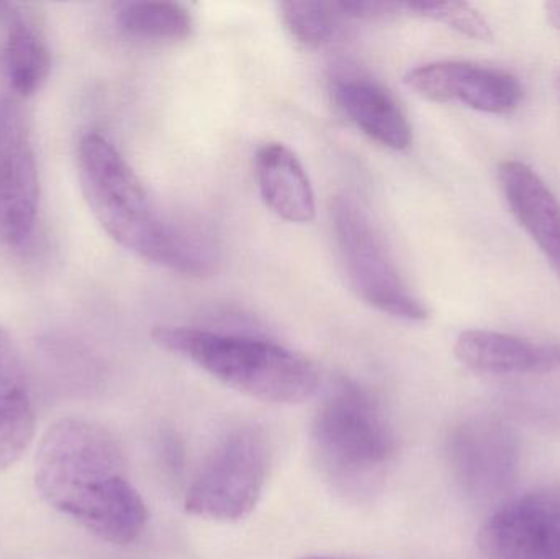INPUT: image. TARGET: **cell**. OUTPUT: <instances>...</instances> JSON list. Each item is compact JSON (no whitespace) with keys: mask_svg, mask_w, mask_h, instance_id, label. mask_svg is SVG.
Wrapping results in <instances>:
<instances>
[{"mask_svg":"<svg viewBox=\"0 0 560 559\" xmlns=\"http://www.w3.org/2000/svg\"><path fill=\"white\" fill-rule=\"evenodd\" d=\"M35 486L49 508L117 547L138 540L150 517L128 481L120 443L88 420L69 417L46 430L35 456Z\"/></svg>","mask_w":560,"mask_h":559,"instance_id":"cell-1","label":"cell"},{"mask_svg":"<svg viewBox=\"0 0 560 559\" xmlns=\"http://www.w3.org/2000/svg\"><path fill=\"white\" fill-rule=\"evenodd\" d=\"M79 180L89 209L112 240L140 258L187 276H203L213 259L199 235L161 219L150 194L120 151L101 133L82 137Z\"/></svg>","mask_w":560,"mask_h":559,"instance_id":"cell-2","label":"cell"},{"mask_svg":"<svg viewBox=\"0 0 560 559\" xmlns=\"http://www.w3.org/2000/svg\"><path fill=\"white\" fill-rule=\"evenodd\" d=\"M153 340L225 386L262 403H305L322 386V374L312 360L266 338L161 325L154 328Z\"/></svg>","mask_w":560,"mask_h":559,"instance_id":"cell-3","label":"cell"},{"mask_svg":"<svg viewBox=\"0 0 560 559\" xmlns=\"http://www.w3.org/2000/svg\"><path fill=\"white\" fill-rule=\"evenodd\" d=\"M312 449L319 473L332 489L361 499L377 491L387 475L397 439L382 404L361 384H332L312 426Z\"/></svg>","mask_w":560,"mask_h":559,"instance_id":"cell-4","label":"cell"},{"mask_svg":"<svg viewBox=\"0 0 560 559\" xmlns=\"http://www.w3.org/2000/svg\"><path fill=\"white\" fill-rule=\"evenodd\" d=\"M331 230L346 281L355 298L398 321L423 322L430 317L427 305L398 275L381 235L354 199H335Z\"/></svg>","mask_w":560,"mask_h":559,"instance_id":"cell-5","label":"cell"},{"mask_svg":"<svg viewBox=\"0 0 560 559\" xmlns=\"http://www.w3.org/2000/svg\"><path fill=\"white\" fill-rule=\"evenodd\" d=\"M269 469L271 446L265 432L255 427L233 430L194 479L184 509L206 521H242L261 501Z\"/></svg>","mask_w":560,"mask_h":559,"instance_id":"cell-6","label":"cell"},{"mask_svg":"<svg viewBox=\"0 0 560 559\" xmlns=\"http://www.w3.org/2000/svg\"><path fill=\"white\" fill-rule=\"evenodd\" d=\"M39 179L25 115L15 101L0 98V245H23L38 216Z\"/></svg>","mask_w":560,"mask_h":559,"instance_id":"cell-7","label":"cell"},{"mask_svg":"<svg viewBox=\"0 0 560 559\" xmlns=\"http://www.w3.org/2000/svg\"><path fill=\"white\" fill-rule=\"evenodd\" d=\"M450 462L464 491L480 501H492L516 481L518 436L502 420L472 417L451 433Z\"/></svg>","mask_w":560,"mask_h":559,"instance_id":"cell-8","label":"cell"},{"mask_svg":"<svg viewBox=\"0 0 560 559\" xmlns=\"http://www.w3.org/2000/svg\"><path fill=\"white\" fill-rule=\"evenodd\" d=\"M487 559H560V488L503 502L479 535Z\"/></svg>","mask_w":560,"mask_h":559,"instance_id":"cell-9","label":"cell"},{"mask_svg":"<svg viewBox=\"0 0 560 559\" xmlns=\"http://www.w3.org/2000/svg\"><path fill=\"white\" fill-rule=\"evenodd\" d=\"M408 89L431 102L460 104L492 115L518 110L525 97L522 82L512 72L470 61H434L410 69Z\"/></svg>","mask_w":560,"mask_h":559,"instance_id":"cell-10","label":"cell"},{"mask_svg":"<svg viewBox=\"0 0 560 559\" xmlns=\"http://www.w3.org/2000/svg\"><path fill=\"white\" fill-rule=\"evenodd\" d=\"M499 180L506 203L560 279V202L538 173L522 161H503Z\"/></svg>","mask_w":560,"mask_h":559,"instance_id":"cell-11","label":"cell"},{"mask_svg":"<svg viewBox=\"0 0 560 559\" xmlns=\"http://www.w3.org/2000/svg\"><path fill=\"white\" fill-rule=\"evenodd\" d=\"M332 97L339 110L375 143L392 151H404L413 141L410 121L398 102L371 79L336 78Z\"/></svg>","mask_w":560,"mask_h":559,"instance_id":"cell-12","label":"cell"},{"mask_svg":"<svg viewBox=\"0 0 560 559\" xmlns=\"http://www.w3.org/2000/svg\"><path fill=\"white\" fill-rule=\"evenodd\" d=\"M454 354L467 370L483 374L542 373L560 370V345H539L493 330H466Z\"/></svg>","mask_w":560,"mask_h":559,"instance_id":"cell-13","label":"cell"},{"mask_svg":"<svg viewBox=\"0 0 560 559\" xmlns=\"http://www.w3.org/2000/svg\"><path fill=\"white\" fill-rule=\"evenodd\" d=\"M36 410L22 358L0 327V473L12 468L32 445Z\"/></svg>","mask_w":560,"mask_h":559,"instance_id":"cell-14","label":"cell"},{"mask_svg":"<svg viewBox=\"0 0 560 559\" xmlns=\"http://www.w3.org/2000/svg\"><path fill=\"white\" fill-rule=\"evenodd\" d=\"M262 202L289 223H310L316 216L312 180L296 154L282 143H265L255 156Z\"/></svg>","mask_w":560,"mask_h":559,"instance_id":"cell-15","label":"cell"},{"mask_svg":"<svg viewBox=\"0 0 560 559\" xmlns=\"http://www.w3.org/2000/svg\"><path fill=\"white\" fill-rule=\"evenodd\" d=\"M3 65L10 88L19 95L35 94L48 78L51 56L36 26L22 16H13L3 48Z\"/></svg>","mask_w":560,"mask_h":559,"instance_id":"cell-16","label":"cell"},{"mask_svg":"<svg viewBox=\"0 0 560 559\" xmlns=\"http://www.w3.org/2000/svg\"><path fill=\"white\" fill-rule=\"evenodd\" d=\"M117 22L125 35L143 42H183L194 30L192 15L183 3L156 0L121 3Z\"/></svg>","mask_w":560,"mask_h":559,"instance_id":"cell-17","label":"cell"},{"mask_svg":"<svg viewBox=\"0 0 560 559\" xmlns=\"http://www.w3.org/2000/svg\"><path fill=\"white\" fill-rule=\"evenodd\" d=\"M280 22L293 42L303 48L318 49L328 45L342 19L336 2H282L279 5Z\"/></svg>","mask_w":560,"mask_h":559,"instance_id":"cell-18","label":"cell"},{"mask_svg":"<svg viewBox=\"0 0 560 559\" xmlns=\"http://www.w3.org/2000/svg\"><path fill=\"white\" fill-rule=\"evenodd\" d=\"M405 13L424 16L433 22L443 23L447 28L467 36V38L490 42L493 38L489 20L466 2H408L404 3Z\"/></svg>","mask_w":560,"mask_h":559,"instance_id":"cell-19","label":"cell"},{"mask_svg":"<svg viewBox=\"0 0 560 559\" xmlns=\"http://www.w3.org/2000/svg\"><path fill=\"white\" fill-rule=\"evenodd\" d=\"M336 5L341 12L342 19L369 20V22L371 20L374 22V20L395 19V16L405 13L404 3L397 2H374V0L346 2V0H342V2H336Z\"/></svg>","mask_w":560,"mask_h":559,"instance_id":"cell-20","label":"cell"},{"mask_svg":"<svg viewBox=\"0 0 560 559\" xmlns=\"http://www.w3.org/2000/svg\"><path fill=\"white\" fill-rule=\"evenodd\" d=\"M545 10L549 22H551L552 25H555V28L560 32V0H555V2H546Z\"/></svg>","mask_w":560,"mask_h":559,"instance_id":"cell-21","label":"cell"},{"mask_svg":"<svg viewBox=\"0 0 560 559\" xmlns=\"http://www.w3.org/2000/svg\"><path fill=\"white\" fill-rule=\"evenodd\" d=\"M9 10H10L9 3H0V16L10 15Z\"/></svg>","mask_w":560,"mask_h":559,"instance_id":"cell-22","label":"cell"},{"mask_svg":"<svg viewBox=\"0 0 560 559\" xmlns=\"http://www.w3.org/2000/svg\"><path fill=\"white\" fill-rule=\"evenodd\" d=\"M302 559H339V558H329V557H306Z\"/></svg>","mask_w":560,"mask_h":559,"instance_id":"cell-23","label":"cell"}]
</instances>
